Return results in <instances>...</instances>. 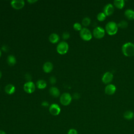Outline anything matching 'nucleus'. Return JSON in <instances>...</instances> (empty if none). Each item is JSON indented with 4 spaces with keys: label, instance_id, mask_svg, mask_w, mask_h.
<instances>
[{
    "label": "nucleus",
    "instance_id": "7ed1b4c3",
    "mask_svg": "<svg viewBox=\"0 0 134 134\" xmlns=\"http://www.w3.org/2000/svg\"><path fill=\"white\" fill-rule=\"evenodd\" d=\"M72 97L70 94L68 93H64L62 94L60 97V103L63 106L69 105L71 101Z\"/></svg>",
    "mask_w": 134,
    "mask_h": 134
},
{
    "label": "nucleus",
    "instance_id": "c9c22d12",
    "mask_svg": "<svg viewBox=\"0 0 134 134\" xmlns=\"http://www.w3.org/2000/svg\"><path fill=\"white\" fill-rule=\"evenodd\" d=\"M1 55H2V51H1V50H0V57H1Z\"/></svg>",
    "mask_w": 134,
    "mask_h": 134
},
{
    "label": "nucleus",
    "instance_id": "c85d7f7f",
    "mask_svg": "<svg viewBox=\"0 0 134 134\" xmlns=\"http://www.w3.org/2000/svg\"><path fill=\"white\" fill-rule=\"evenodd\" d=\"M1 49H2V50L4 52H7L8 50V48L7 46H6V45H3Z\"/></svg>",
    "mask_w": 134,
    "mask_h": 134
},
{
    "label": "nucleus",
    "instance_id": "f704fd0d",
    "mask_svg": "<svg viewBox=\"0 0 134 134\" xmlns=\"http://www.w3.org/2000/svg\"><path fill=\"white\" fill-rule=\"evenodd\" d=\"M2 72H1V71L0 70V79L2 77Z\"/></svg>",
    "mask_w": 134,
    "mask_h": 134
},
{
    "label": "nucleus",
    "instance_id": "f257e3e1",
    "mask_svg": "<svg viewBox=\"0 0 134 134\" xmlns=\"http://www.w3.org/2000/svg\"><path fill=\"white\" fill-rule=\"evenodd\" d=\"M122 53L126 57L134 55V44L132 42H127L124 44L121 48Z\"/></svg>",
    "mask_w": 134,
    "mask_h": 134
},
{
    "label": "nucleus",
    "instance_id": "2eb2a0df",
    "mask_svg": "<svg viewBox=\"0 0 134 134\" xmlns=\"http://www.w3.org/2000/svg\"><path fill=\"white\" fill-rule=\"evenodd\" d=\"M49 93L50 95L54 97H58L60 95L59 90L55 86H52L49 89Z\"/></svg>",
    "mask_w": 134,
    "mask_h": 134
},
{
    "label": "nucleus",
    "instance_id": "b1692460",
    "mask_svg": "<svg viewBox=\"0 0 134 134\" xmlns=\"http://www.w3.org/2000/svg\"><path fill=\"white\" fill-rule=\"evenodd\" d=\"M106 16L103 12L99 13L97 15V19L99 21H103L106 19Z\"/></svg>",
    "mask_w": 134,
    "mask_h": 134
},
{
    "label": "nucleus",
    "instance_id": "72a5a7b5",
    "mask_svg": "<svg viewBox=\"0 0 134 134\" xmlns=\"http://www.w3.org/2000/svg\"><path fill=\"white\" fill-rule=\"evenodd\" d=\"M0 134H6V133L4 131L0 130Z\"/></svg>",
    "mask_w": 134,
    "mask_h": 134
},
{
    "label": "nucleus",
    "instance_id": "473e14b6",
    "mask_svg": "<svg viewBox=\"0 0 134 134\" xmlns=\"http://www.w3.org/2000/svg\"><path fill=\"white\" fill-rule=\"evenodd\" d=\"M27 2H29V3H30V4H33V3H34L37 2V1H36V0H35V1H30V0H28V1H27Z\"/></svg>",
    "mask_w": 134,
    "mask_h": 134
},
{
    "label": "nucleus",
    "instance_id": "f3484780",
    "mask_svg": "<svg viewBox=\"0 0 134 134\" xmlns=\"http://www.w3.org/2000/svg\"><path fill=\"white\" fill-rule=\"evenodd\" d=\"M49 40L51 43H56L59 41L60 37L58 34L55 33H52L49 36Z\"/></svg>",
    "mask_w": 134,
    "mask_h": 134
},
{
    "label": "nucleus",
    "instance_id": "9d476101",
    "mask_svg": "<svg viewBox=\"0 0 134 134\" xmlns=\"http://www.w3.org/2000/svg\"><path fill=\"white\" fill-rule=\"evenodd\" d=\"M113 79V74L110 72H105L102 76V81L105 84H109Z\"/></svg>",
    "mask_w": 134,
    "mask_h": 134
},
{
    "label": "nucleus",
    "instance_id": "f8f14e48",
    "mask_svg": "<svg viewBox=\"0 0 134 134\" xmlns=\"http://www.w3.org/2000/svg\"><path fill=\"white\" fill-rule=\"evenodd\" d=\"M116 90V86L112 84H109L106 85L105 88V93L108 95H113Z\"/></svg>",
    "mask_w": 134,
    "mask_h": 134
},
{
    "label": "nucleus",
    "instance_id": "6e6552de",
    "mask_svg": "<svg viewBox=\"0 0 134 134\" xmlns=\"http://www.w3.org/2000/svg\"><path fill=\"white\" fill-rule=\"evenodd\" d=\"M50 113L53 116L58 115L61 111V108L59 105L57 104H52L49 108Z\"/></svg>",
    "mask_w": 134,
    "mask_h": 134
},
{
    "label": "nucleus",
    "instance_id": "a211bd4d",
    "mask_svg": "<svg viewBox=\"0 0 134 134\" xmlns=\"http://www.w3.org/2000/svg\"><path fill=\"white\" fill-rule=\"evenodd\" d=\"M114 6L118 9H121L125 6V1L124 0H115L113 2Z\"/></svg>",
    "mask_w": 134,
    "mask_h": 134
},
{
    "label": "nucleus",
    "instance_id": "1a4fd4ad",
    "mask_svg": "<svg viewBox=\"0 0 134 134\" xmlns=\"http://www.w3.org/2000/svg\"><path fill=\"white\" fill-rule=\"evenodd\" d=\"M10 5L15 9H20L25 5V1L23 0H13L11 1Z\"/></svg>",
    "mask_w": 134,
    "mask_h": 134
},
{
    "label": "nucleus",
    "instance_id": "39448f33",
    "mask_svg": "<svg viewBox=\"0 0 134 134\" xmlns=\"http://www.w3.org/2000/svg\"><path fill=\"white\" fill-rule=\"evenodd\" d=\"M69 50V44L66 42L61 41L57 46V51L60 54H65Z\"/></svg>",
    "mask_w": 134,
    "mask_h": 134
},
{
    "label": "nucleus",
    "instance_id": "4be33fe9",
    "mask_svg": "<svg viewBox=\"0 0 134 134\" xmlns=\"http://www.w3.org/2000/svg\"><path fill=\"white\" fill-rule=\"evenodd\" d=\"M91 19L88 17H84L82 20V24L84 27L88 26L91 24Z\"/></svg>",
    "mask_w": 134,
    "mask_h": 134
},
{
    "label": "nucleus",
    "instance_id": "423d86ee",
    "mask_svg": "<svg viewBox=\"0 0 134 134\" xmlns=\"http://www.w3.org/2000/svg\"><path fill=\"white\" fill-rule=\"evenodd\" d=\"M105 35V29L101 27H96L93 31V35L96 39H102L104 37Z\"/></svg>",
    "mask_w": 134,
    "mask_h": 134
},
{
    "label": "nucleus",
    "instance_id": "f03ea898",
    "mask_svg": "<svg viewBox=\"0 0 134 134\" xmlns=\"http://www.w3.org/2000/svg\"><path fill=\"white\" fill-rule=\"evenodd\" d=\"M118 29L117 24L113 21L108 22L105 26V31L110 36L115 35L118 31Z\"/></svg>",
    "mask_w": 134,
    "mask_h": 134
},
{
    "label": "nucleus",
    "instance_id": "aec40b11",
    "mask_svg": "<svg viewBox=\"0 0 134 134\" xmlns=\"http://www.w3.org/2000/svg\"><path fill=\"white\" fill-rule=\"evenodd\" d=\"M7 62L9 65H14L16 63V58L13 55H9L7 57Z\"/></svg>",
    "mask_w": 134,
    "mask_h": 134
},
{
    "label": "nucleus",
    "instance_id": "cd10ccee",
    "mask_svg": "<svg viewBox=\"0 0 134 134\" xmlns=\"http://www.w3.org/2000/svg\"><path fill=\"white\" fill-rule=\"evenodd\" d=\"M68 134H78V133L76 129L72 128V129H70L68 131Z\"/></svg>",
    "mask_w": 134,
    "mask_h": 134
},
{
    "label": "nucleus",
    "instance_id": "6ab92c4d",
    "mask_svg": "<svg viewBox=\"0 0 134 134\" xmlns=\"http://www.w3.org/2000/svg\"><path fill=\"white\" fill-rule=\"evenodd\" d=\"M36 85L39 89H44L47 87V83L43 80H39L36 82Z\"/></svg>",
    "mask_w": 134,
    "mask_h": 134
},
{
    "label": "nucleus",
    "instance_id": "c756f323",
    "mask_svg": "<svg viewBox=\"0 0 134 134\" xmlns=\"http://www.w3.org/2000/svg\"><path fill=\"white\" fill-rule=\"evenodd\" d=\"M25 79L28 80V81H31V75H30L29 74L27 73L25 75Z\"/></svg>",
    "mask_w": 134,
    "mask_h": 134
},
{
    "label": "nucleus",
    "instance_id": "dca6fc26",
    "mask_svg": "<svg viewBox=\"0 0 134 134\" xmlns=\"http://www.w3.org/2000/svg\"><path fill=\"white\" fill-rule=\"evenodd\" d=\"M124 15L129 20H132L134 19V10L131 9H127L125 11Z\"/></svg>",
    "mask_w": 134,
    "mask_h": 134
},
{
    "label": "nucleus",
    "instance_id": "a878e982",
    "mask_svg": "<svg viewBox=\"0 0 134 134\" xmlns=\"http://www.w3.org/2000/svg\"><path fill=\"white\" fill-rule=\"evenodd\" d=\"M70 37V33L68 31H65L62 34V38L63 39L66 40Z\"/></svg>",
    "mask_w": 134,
    "mask_h": 134
},
{
    "label": "nucleus",
    "instance_id": "ddd939ff",
    "mask_svg": "<svg viewBox=\"0 0 134 134\" xmlns=\"http://www.w3.org/2000/svg\"><path fill=\"white\" fill-rule=\"evenodd\" d=\"M53 65L52 63L50 61H47L43 64L42 66V69L45 73H48L52 71V70H53Z\"/></svg>",
    "mask_w": 134,
    "mask_h": 134
},
{
    "label": "nucleus",
    "instance_id": "412c9836",
    "mask_svg": "<svg viewBox=\"0 0 134 134\" xmlns=\"http://www.w3.org/2000/svg\"><path fill=\"white\" fill-rule=\"evenodd\" d=\"M124 117L127 120H131L134 117V113L131 110H127L124 113Z\"/></svg>",
    "mask_w": 134,
    "mask_h": 134
},
{
    "label": "nucleus",
    "instance_id": "393cba45",
    "mask_svg": "<svg viewBox=\"0 0 134 134\" xmlns=\"http://www.w3.org/2000/svg\"><path fill=\"white\" fill-rule=\"evenodd\" d=\"M73 28L76 30V31H81V30L82 29V25L81 24L79 23H75L73 25Z\"/></svg>",
    "mask_w": 134,
    "mask_h": 134
},
{
    "label": "nucleus",
    "instance_id": "5701e85b",
    "mask_svg": "<svg viewBox=\"0 0 134 134\" xmlns=\"http://www.w3.org/2000/svg\"><path fill=\"white\" fill-rule=\"evenodd\" d=\"M128 25V24L127 23V21L125 20H121L120 22L118 23V24H117V26H118V27L119 28H122V29H124V28H126L127 27Z\"/></svg>",
    "mask_w": 134,
    "mask_h": 134
},
{
    "label": "nucleus",
    "instance_id": "9b49d317",
    "mask_svg": "<svg viewBox=\"0 0 134 134\" xmlns=\"http://www.w3.org/2000/svg\"><path fill=\"white\" fill-rule=\"evenodd\" d=\"M114 12V5L110 3L106 4L103 8V13L107 16L111 15Z\"/></svg>",
    "mask_w": 134,
    "mask_h": 134
},
{
    "label": "nucleus",
    "instance_id": "0eeeda50",
    "mask_svg": "<svg viewBox=\"0 0 134 134\" xmlns=\"http://www.w3.org/2000/svg\"><path fill=\"white\" fill-rule=\"evenodd\" d=\"M23 88L25 92L28 94H31L35 92L36 90V85L32 81H27L24 84Z\"/></svg>",
    "mask_w": 134,
    "mask_h": 134
},
{
    "label": "nucleus",
    "instance_id": "20e7f679",
    "mask_svg": "<svg viewBox=\"0 0 134 134\" xmlns=\"http://www.w3.org/2000/svg\"><path fill=\"white\" fill-rule=\"evenodd\" d=\"M81 38L84 41H89L92 38V34L91 31L87 28L84 27L80 31Z\"/></svg>",
    "mask_w": 134,
    "mask_h": 134
},
{
    "label": "nucleus",
    "instance_id": "2f4dec72",
    "mask_svg": "<svg viewBox=\"0 0 134 134\" xmlns=\"http://www.w3.org/2000/svg\"><path fill=\"white\" fill-rule=\"evenodd\" d=\"M73 98H74V99H78V98H80V95H79L78 93H74V94H73Z\"/></svg>",
    "mask_w": 134,
    "mask_h": 134
},
{
    "label": "nucleus",
    "instance_id": "4468645a",
    "mask_svg": "<svg viewBox=\"0 0 134 134\" xmlns=\"http://www.w3.org/2000/svg\"><path fill=\"white\" fill-rule=\"evenodd\" d=\"M4 90L6 93L9 95L13 94L15 92V87L12 84H8L5 86Z\"/></svg>",
    "mask_w": 134,
    "mask_h": 134
},
{
    "label": "nucleus",
    "instance_id": "7c9ffc66",
    "mask_svg": "<svg viewBox=\"0 0 134 134\" xmlns=\"http://www.w3.org/2000/svg\"><path fill=\"white\" fill-rule=\"evenodd\" d=\"M41 105H42V106H44V107H48V106H49V103H48V102H47V101H43V102H42Z\"/></svg>",
    "mask_w": 134,
    "mask_h": 134
},
{
    "label": "nucleus",
    "instance_id": "bb28decb",
    "mask_svg": "<svg viewBox=\"0 0 134 134\" xmlns=\"http://www.w3.org/2000/svg\"><path fill=\"white\" fill-rule=\"evenodd\" d=\"M49 81L51 84H54L57 82V79L54 76H51L49 79Z\"/></svg>",
    "mask_w": 134,
    "mask_h": 134
}]
</instances>
